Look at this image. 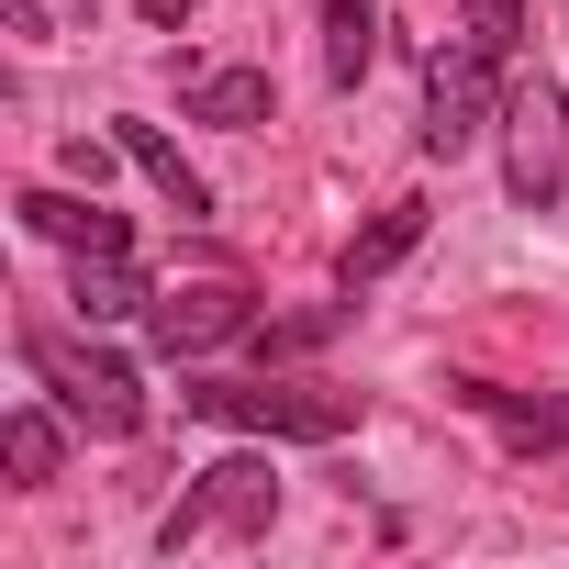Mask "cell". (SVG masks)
I'll use <instances>...</instances> for the list:
<instances>
[{
	"instance_id": "13",
	"label": "cell",
	"mask_w": 569,
	"mask_h": 569,
	"mask_svg": "<svg viewBox=\"0 0 569 569\" xmlns=\"http://www.w3.org/2000/svg\"><path fill=\"white\" fill-rule=\"evenodd\" d=\"M0 458H12V480H23V491H46V480H57V458H68L57 413H46V402H23L12 425H0Z\"/></svg>"
},
{
	"instance_id": "1",
	"label": "cell",
	"mask_w": 569,
	"mask_h": 569,
	"mask_svg": "<svg viewBox=\"0 0 569 569\" xmlns=\"http://www.w3.org/2000/svg\"><path fill=\"white\" fill-rule=\"evenodd\" d=\"M23 369L68 402V425H90V436H134L146 425V391H134V369L112 358V347H79V336H57V325H23Z\"/></svg>"
},
{
	"instance_id": "14",
	"label": "cell",
	"mask_w": 569,
	"mask_h": 569,
	"mask_svg": "<svg viewBox=\"0 0 569 569\" xmlns=\"http://www.w3.org/2000/svg\"><path fill=\"white\" fill-rule=\"evenodd\" d=\"M157 291L134 279V257H79V313L90 325H123V313H146Z\"/></svg>"
},
{
	"instance_id": "3",
	"label": "cell",
	"mask_w": 569,
	"mask_h": 569,
	"mask_svg": "<svg viewBox=\"0 0 569 569\" xmlns=\"http://www.w3.org/2000/svg\"><path fill=\"white\" fill-rule=\"evenodd\" d=\"M502 57L480 46V34H458V46H436V68H425V157H469L491 123H502V79H491Z\"/></svg>"
},
{
	"instance_id": "15",
	"label": "cell",
	"mask_w": 569,
	"mask_h": 569,
	"mask_svg": "<svg viewBox=\"0 0 569 569\" xmlns=\"http://www.w3.org/2000/svg\"><path fill=\"white\" fill-rule=\"evenodd\" d=\"M347 313H358V302H313V313H291V325H246V347H257V358H313Z\"/></svg>"
},
{
	"instance_id": "7",
	"label": "cell",
	"mask_w": 569,
	"mask_h": 569,
	"mask_svg": "<svg viewBox=\"0 0 569 569\" xmlns=\"http://www.w3.org/2000/svg\"><path fill=\"white\" fill-rule=\"evenodd\" d=\"M46 246H79V257H134V234H123V212H101V190L79 201V190H23L12 201Z\"/></svg>"
},
{
	"instance_id": "17",
	"label": "cell",
	"mask_w": 569,
	"mask_h": 569,
	"mask_svg": "<svg viewBox=\"0 0 569 569\" xmlns=\"http://www.w3.org/2000/svg\"><path fill=\"white\" fill-rule=\"evenodd\" d=\"M134 12H146V23H157V34H179V23H190V12H201V0H134Z\"/></svg>"
},
{
	"instance_id": "4",
	"label": "cell",
	"mask_w": 569,
	"mask_h": 569,
	"mask_svg": "<svg viewBox=\"0 0 569 569\" xmlns=\"http://www.w3.org/2000/svg\"><path fill=\"white\" fill-rule=\"evenodd\" d=\"M502 190L536 212L569 190V90H547V79L502 90Z\"/></svg>"
},
{
	"instance_id": "11",
	"label": "cell",
	"mask_w": 569,
	"mask_h": 569,
	"mask_svg": "<svg viewBox=\"0 0 569 569\" xmlns=\"http://www.w3.org/2000/svg\"><path fill=\"white\" fill-rule=\"evenodd\" d=\"M123 157H134V168H146V179L168 190V212H179V223H201V212H212V190H201V168H190V157H179V146L157 134V123H123Z\"/></svg>"
},
{
	"instance_id": "6",
	"label": "cell",
	"mask_w": 569,
	"mask_h": 569,
	"mask_svg": "<svg viewBox=\"0 0 569 569\" xmlns=\"http://www.w3.org/2000/svg\"><path fill=\"white\" fill-rule=\"evenodd\" d=\"M257 325V302L234 291V279H190V291H157L146 302V336L168 347V358H201V347H223V336H246Z\"/></svg>"
},
{
	"instance_id": "5",
	"label": "cell",
	"mask_w": 569,
	"mask_h": 569,
	"mask_svg": "<svg viewBox=\"0 0 569 569\" xmlns=\"http://www.w3.org/2000/svg\"><path fill=\"white\" fill-rule=\"evenodd\" d=\"M268 513H279V469H268V458H212L201 491L157 525V547L179 558V547H201V536H268Z\"/></svg>"
},
{
	"instance_id": "2",
	"label": "cell",
	"mask_w": 569,
	"mask_h": 569,
	"mask_svg": "<svg viewBox=\"0 0 569 569\" xmlns=\"http://www.w3.org/2000/svg\"><path fill=\"white\" fill-rule=\"evenodd\" d=\"M190 413L325 447V436H347V425H358V391H325V380H190Z\"/></svg>"
},
{
	"instance_id": "9",
	"label": "cell",
	"mask_w": 569,
	"mask_h": 569,
	"mask_svg": "<svg viewBox=\"0 0 569 569\" xmlns=\"http://www.w3.org/2000/svg\"><path fill=\"white\" fill-rule=\"evenodd\" d=\"M413 246H425V201H391L369 234H347V268H336V279H347V291H369V279H380V268H402Z\"/></svg>"
},
{
	"instance_id": "16",
	"label": "cell",
	"mask_w": 569,
	"mask_h": 569,
	"mask_svg": "<svg viewBox=\"0 0 569 569\" xmlns=\"http://www.w3.org/2000/svg\"><path fill=\"white\" fill-rule=\"evenodd\" d=\"M469 34H480L491 57H513V46H525V0H469Z\"/></svg>"
},
{
	"instance_id": "8",
	"label": "cell",
	"mask_w": 569,
	"mask_h": 569,
	"mask_svg": "<svg viewBox=\"0 0 569 569\" xmlns=\"http://www.w3.org/2000/svg\"><path fill=\"white\" fill-rule=\"evenodd\" d=\"M469 413H491L513 447H569V391H491V380H458Z\"/></svg>"
},
{
	"instance_id": "10",
	"label": "cell",
	"mask_w": 569,
	"mask_h": 569,
	"mask_svg": "<svg viewBox=\"0 0 569 569\" xmlns=\"http://www.w3.org/2000/svg\"><path fill=\"white\" fill-rule=\"evenodd\" d=\"M268 101H279V90H268V68H212V79H190V112H201V123H223V134H257V123H268Z\"/></svg>"
},
{
	"instance_id": "12",
	"label": "cell",
	"mask_w": 569,
	"mask_h": 569,
	"mask_svg": "<svg viewBox=\"0 0 569 569\" xmlns=\"http://www.w3.org/2000/svg\"><path fill=\"white\" fill-rule=\"evenodd\" d=\"M369 57H380V12H369V0H325V79L358 90Z\"/></svg>"
}]
</instances>
